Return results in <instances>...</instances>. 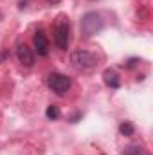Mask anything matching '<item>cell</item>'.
I'll use <instances>...</instances> for the list:
<instances>
[{
	"instance_id": "8992f818",
	"label": "cell",
	"mask_w": 153,
	"mask_h": 155,
	"mask_svg": "<svg viewBox=\"0 0 153 155\" xmlns=\"http://www.w3.org/2000/svg\"><path fill=\"white\" fill-rule=\"evenodd\" d=\"M33 43H34V51L38 56H49V40H47V35L43 33V29H38L34 33Z\"/></svg>"
},
{
	"instance_id": "7c38bea8",
	"label": "cell",
	"mask_w": 153,
	"mask_h": 155,
	"mask_svg": "<svg viewBox=\"0 0 153 155\" xmlns=\"http://www.w3.org/2000/svg\"><path fill=\"white\" fill-rule=\"evenodd\" d=\"M2 60H4V56H2V54H0V61H2Z\"/></svg>"
},
{
	"instance_id": "3957f363",
	"label": "cell",
	"mask_w": 153,
	"mask_h": 155,
	"mask_svg": "<svg viewBox=\"0 0 153 155\" xmlns=\"http://www.w3.org/2000/svg\"><path fill=\"white\" fill-rule=\"evenodd\" d=\"M70 63L76 67L77 71H92L97 67V56L90 51L85 49H76L70 54Z\"/></svg>"
},
{
	"instance_id": "8fae6325",
	"label": "cell",
	"mask_w": 153,
	"mask_h": 155,
	"mask_svg": "<svg viewBox=\"0 0 153 155\" xmlns=\"http://www.w3.org/2000/svg\"><path fill=\"white\" fill-rule=\"evenodd\" d=\"M47 2H49V4H52V5H54V4H60V2H63V0H47Z\"/></svg>"
},
{
	"instance_id": "7a4b0ae2",
	"label": "cell",
	"mask_w": 153,
	"mask_h": 155,
	"mask_svg": "<svg viewBox=\"0 0 153 155\" xmlns=\"http://www.w3.org/2000/svg\"><path fill=\"white\" fill-rule=\"evenodd\" d=\"M54 43L60 51H67L70 43V22L65 15H60L54 22Z\"/></svg>"
},
{
	"instance_id": "4fadbf2b",
	"label": "cell",
	"mask_w": 153,
	"mask_h": 155,
	"mask_svg": "<svg viewBox=\"0 0 153 155\" xmlns=\"http://www.w3.org/2000/svg\"><path fill=\"white\" fill-rule=\"evenodd\" d=\"M0 18H2V13H0Z\"/></svg>"
},
{
	"instance_id": "277c9868",
	"label": "cell",
	"mask_w": 153,
	"mask_h": 155,
	"mask_svg": "<svg viewBox=\"0 0 153 155\" xmlns=\"http://www.w3.org/2000/svg\"><path fill=\"white\" fill-rule=\"evenodd\" d=\"M47 85H49V88L56 96H65L70 90L72 81H70L69 76H65L61 72H52V74H49V78H47Z\"/></svg>"
},
{
	"instance_id": "ba28073f",
	"label": "cell",
	"mask_w": 153,
	"mask_h": 155,
	"mask_svg": "<svg viewBox=\"0 0 153 155\" xmlns=\"http://www.w3.org/2000/svg\"><path fill=\"white\" fill-rule=\"evenodd\" d=\"M119 134L124 135V137H132V135L135 134V126H133L130 121H122V123L119 124Z\"/></svg>"
},
{
	"instance_id": "30bf717a",
	"label": "cell",
	"mask_w": 153,
	"mask_h": 155,
	"mask_svg": "<svg viewBox=\"0 0 153 155\" xmlns=\"http://www.w3.org/2000/svg\"><path fill=\"white\" fill-rule=\"evenodd\" d=\"M142 153V148L139 144H133V146H128L124 150V155H141Z\"/></svg>"
},
{
	"instance_id": "6da1fadb",
	"label": "cell",
	"mask_w": 153,
	"mask_h": 155,
	"mask_svg": "<svg viewBox=\"0 0 153 155\" xmlns=\"http://www.w3.org/2000/svg\"><path fill=\"white\" fill-rule=\"evenodd\" d=\"M105 27V22L101 18L99 13L96 11H88L81 16V22H79V29H81V35L83 38H92L94 35L101 33Z\"/></svg>"
},
{
	"instance_id": "5b68a950",
	"label": "cell",
	"mask_w": 153,
	"mask_h": 155,
	"mask_svg": "<svg viewBox=\"0 0 153 155\" xmlns=\"http://www.w3.org/2000/svg\"><path fill=\"white\" fill-rule=\"evenodd\" d=\"M16 60L24 65V67H33L34 65V52L29 45L25 43H18L16 45Z\"/></svg>"
},
{
	"instance_id": "9c48e42d",
	"label": "cell",
	"mask_w": 153,
	"mask_h": 155,
	"mask_svg": "<svg viewBox=\"0 0 153 155\" xmlns=\"http://www.w3.org/2000/svg\"><path fill=\"white\" fill-rule=\"evenodd\" d=\"M45 117H47V119H50V121L60 119V117H61L60 107H56V105H49V107H47V110H45Z\"/></svg>"
},
{
	"instance_id": "52a82bcc",
	"label": "cell",
	"mask_w": 153,
	"mask_h": 155,
	"mask_svg": "<svg viewBox=\"0 0 153 155\" xmlns=\"http://www.w3.org/2000/svg\"><path fill=\"white\" fill-rule=\"evenodd\" d=\"M103 81H105V85L110 87V88H119V87H121V78H119V74L115 72L114 69H106V71L103 72Z\"/></svg>"
}]
</instances>
